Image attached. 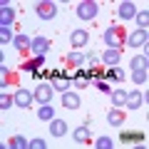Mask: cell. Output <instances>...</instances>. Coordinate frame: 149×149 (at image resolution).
Returning <instances> with one entry per match:
<instances>
[{"label":"cell","mask_w":149,"mask_h":149,"mask_svg":"<svg viewBox=\"0 0 149 149\" xmlns=\"http://www.w3.org/2000/svg\"><path fill=\"white\" fill-rule=\"evenodd\" d=\"M134 80L137 82H147V72H134Z\"/></svg>","instance_id":"cell-34"},{"label":"cell","mask_w":149,"mask_h":149,"mask_svg":"<svg viewBox=\"0 0 149 149\" xmlns=\"http://www.w3.org/2000/svg\"><path fill=\"white\" fill-rule=\"evenodd\" d=\"M137 22L142 30H147V22H149V13H137Z\"/></svg>","instance_id":"cell-29"},{"label":"cell","mask_w":149,"mask_h":149,"mask_svg":"<svg viewBox=\"0 0 149 149\" xmlns=\"http://www.w3.org/2000/svg\"><path fill=\"white\" fill-rule=\"evenodd\" d=\"M132 70L134 72H147V55H139L132 60Z\"/></svg>","instance_id":"cell-18"},{"label":"cell","mask_w":149,"mask_h":149,"mask_svg":"<svg viewBox=\"0 0 149 149\" xmlns=\"http://www.w3.org/2000/svg\"><path fill=\"white\" fill-rule=\"evenodd\" d=\"M90 85V77H87V72H77V77H74V87H87Z\"/></svg>","instance_id":"cell-24"},{"label":"cell","mask_w":149,"mask_h":149,"mask_svg":"<svg viewBox=\"0 0 149 149\" xmlns=\"http://www.w3.org/2000/svg\"><path fill=\"white\" fill-rule=\"evenodd\" d=\"M112 147V139L109 137H100L97 139V149H109Z\"/></svg>","instance_id":"cell-31"},{"label":"cell","mask_w":149,"mask_h":149,"mask_svg":"<svg viewBox=\"0 0 149 149\" xmlns=\"http://www.w3.org/2000/svg\"><path fill=\"white\" fill-rule=\"evenodd\" d=\"M62 104L67 107V109H77V107H80V97L72 95V92H65L62 95Z\"/></svg>","instance_id":"cell-12"},{"label":"cell","mask_w":149,"mask_h":149,"mask_svg":"<svg viewBox=\"0 0 149 149\" xmlns=\"http://www.w3.org/2000/svg\"><path fill=\"white\" fill-rule=\"evenodd\" d=\"M8 144H10L13 149H25V147H30V144H27V142H25L22 137H17V134H15V137H13L10 142H8Z\"/></svg>","instance_id":"cell-26"},{"label":"cell","mask_w":149,"mask_h":149,"mask_svg":"<svg viewBox=\"0 0 149 149\" xmlns=\"http://www.w3.org/2000/svg\"><path fill=\"white\" fill-rule=\"evenodd\" d=\"M0 40H3V42H10L13 40V30L10 27H3V30H0Z\"/></svg>","instance_id":"cell-32"},{"label":"cell","mask_w":149,"mask_h":149,"mask_svg":"<svg viewBox=\"0 0 149 149\" xmlns=\"http://www.w3.org/2000/svg\"><path fill=\"white\" fill-rule=\"evenodd\" d=\"M77 15H80L82 20H92V17L97 15V5L95 3H80V5H77Z\"/></svg>","instance_id":"cell-4"},{"label":"cell","mask_w":149,"mask_h":149,"mask_svg":"<svg viewBox=\"0 0 149 149\" xmlns=\"http://www.w3.org/2000/svg\"><path fill=\"white\" fill-rule=\"evenodd\" d=\"M35 13L42 17V20H52L55 13H57V8H55V3H37V5H35Z\"/></svg>","instance_id":"cell-2"},{"label":"cell","mask_w":149,"mask_h":149,"mask_svg":"<svg viewBox=\"0 0 149 149\" xmlns=\"http://www.w3.org/2000/svg\"><path fill=\"white\" fill-rule=\"evenodd\" d=\"M85 42H87V32L85 30H74L72 32V45L74 47H82Z\"/></svg>","instance_id":"cell-19"},{"label":"cell","mask_w":149,"mask_h":149,"mask_svg":"<svg viewBox=\"0 0 149 149\" xmlns=\"http://www.w3.org/2000/svg\"><path fill=\"white\" fill-rule=\"evenodd\" d=\"M30 102H32V92H27V90L15 92V104L17 107H30Z\"/></svg>","instance_id":"cell-8"},{"label":"cell","mask_w":149,"mask_h":149,"mask_svg":"<svg viewBox=\"0 0 149 149\" xmlns=\"http://www.w3.org/2000/svg\"><path fill=\"white\" fill-rule=\"evenodd\" d=\"M104 40H107V45H109V47H117L119 50V45L124 42V27H109V30H107V35H104Z\"/></svg>","instance_id":"cell-1"},{"label":"cell","mask_w":149,"mask_h":149,"mask_svg":"<svg viewBox=\"0 0 149 149\" xmlns=\"http://www.w3.org/2000/svg\"><path fill=\"white\" fill-rule=\"evenodd\" d=\"M52 114H55V112H52V107H50V104H42V109L37 112V117L42 119V122H50V119H52Z\"/></svg>","instance_id":"cell-22"},{"label":"cell","mask_w":149,"mask_h":149,"mask_svg":"<svg viewBox=\"0 0 149 149\" xmlns=\"http://www.w3.org/2000/svg\"><path fill=\"white\" fill-rule=\"evenodd\" d=\"M13 17H15V10L10 5H3V13H0V20H3V27H10Z\"/></svg>","instance_id":"cell-13"},{"label":"cell","mask_w":149,"mask_h":149,"mask_svg":"<svg viewBox=\"0 0 149 149\" xmlns=\"http://www.w3.org/2000/svg\"><path fill=\"white\" fill-rule=\"evenodd\" d=\"M52 82H55V90H60V92H67L70 90V80H67V77H60L57 72H52Z\"/></svg>","instance_id":"cell-16"},{"label":"cell","mask_w":149,"mask_h":149,"mask_svg":"<svg viewBox=\"0 0 149 149\" xmlns=\"http://www.w3.org/2000/svg\"><path fill=\"white\" fill-rule=\"evenodd\" d=\"M13 102H15V97H13V95H3V97H0V107H3V109H8Z\"/></svg>","instance_id":"cell-30"},{"label":"cell","mask_w":149,"mask_h":149,"mask_svg":"<svg viewBox=\"0 0 149 149\" xmlns=\"http://www.w3.org/2000/svg\"><path fill=\"white\" fill-rule=\"evenodd\" d=\"M82 62H85V55H80V52H72V55L67 57V67H74V70H77Z\"/></svg>","instance_id":"cell-21"},{"label":"cell","mask_w":149,"mask_h":149,"mask_svg":"<svg viewBox=\"0 0 149 149\" xmlns=\"http://www.w3.org/2000/svg\"><path fill=\"white\" fill-rule=\"evenodd\" d=\"M32 52L35 55H47L50 52V40L47 37H35L32 40Z\"/></svg>","instance_id":"cell-5"},{"label":"cell","mask_w":149,"mask_h":149,"mask_svg":"<svg viewBox=\"0 0 149 149\" xmlns=\"http://www.w3.org/2000/svg\"><path fill=\"white\" fill-rule=\"evenodd\" d=\"M74 137H77V142H90V129L87 127H80V129H74Z\"/></svg>","instance_id":"cell-23"},{"label":"cell","mask_w":149,"mask_h":149,"mask_svg":"<svg viewBox=\"0 0 149 149\" xmlns=\"http://www.w3.org/2000/svg\"><path fill=\"white\" fill-rule=\"evenodd\" d=\"M104 77H109V80H122V77H124V72H122L119 67H109Z\"/></svg>","instance_id":"cell-28"},{"label":"cell","mask_w":149,"mask_h":149,"mask_svg":"<svg viewBox=\"0 0 149 149\" xmlns=\"http://www.w3.org/2000/svg\"><path fill=\"white\" fill-rule=\"evenodd\" d=\"M134 15H137V8H134V3H122V5H119V17H124V20H132Z\"/></svg>","instance_id":"cell-10"},{"label":"cell","mask_w":149,"mask_h":149,"mask_svg":"<svg viewBox=\"0 0 149 149\" xmlns=\"http://www.w3.org/2000/svg\"><path fill=\"white\" fill-rule=\"evenodd\" d=\"M104 62L109 65V67H117V62H119V50L117 47H109L104 52Z\"/></svg>","instance_id":"cell-14"},{"label":"cell","mask_w":149,"mask_h":149,"mask_svg":"<svg viewBox=\"0 0 149 149\" xmlns=\"http://www.w3.org/2000/svg\"><path fill=\"white\" fill-rule=\"evenodd\" d=\"M107 122H109L112 127H119V124L124 122V114H122V112H119V109H112L109 114H107Z\"/></svg>","instance_id":"cell-17"},{"label":"cell","mask_w":149,"mask_h":149,"mask_svg":"<svg viewBox=\"0 0 149 149\" xmlns=\"http://www.w3.org/2000/svg\"><path fill=\"white\" fill-rule=\"evenodd\" d=\"M142 100H144V97L139 95V92H132V95H127V97H124V104H127L129 109H137V107L142 104Z\"/></svg>","instance_id":"cell-15"},{"label":"cell","mask_w":149,"mask_h":149,"mask_svg":"<svg viewBox=\"0 0 149 149\" xmlns=\"http://www.w3.org/2000/svg\"><path fill=\"white\" fill-rule=\"evenodd\" d=\"M0 72H3V85H10V82H17V74H13L8 67H3Z\"/></svg>","instance_id":"cell-27"},{"label":"cell","mask_w":149,"mask_h":149,"mask_svg":"<svg viewBox=\"0 0 149 149\" xmlns=\"http://www.w3.org/2000/svg\"><path fill=\"white\" fill-rule=\"evenodd\" d=\"M30 149H45V142H42V139H32V142H30Z\"/></svg>","instance_id":"cell-33"},{"label":"cell","mask_w":149,"mask_h":149,"mask_svg":"<svg viewBox=\"0 0 149 149\" xmlns=\"http://www.w3.org/2000/svg\"><path fill=\"white\" fill-rule=\"evenodd\" d=\"M15 47L20 52H27V50H32V40L27 35H15Z\"/></svg>","instance_id":"cell-11"},{"label":"cell","mask_w":149,"mask_h":149,"mask_svg":"<svg viewBox=\"0 0 149 149\" xmlns=\"http://www.w3.org/2000/svg\"><path fill=\"white\" fill-rule=\"evenodd\" d=\"M45 65V55H35V57H27L25 62H22V70L25 72H40V67Z\"/></svg>","instance_id":"cell-3"},{"label":"cell","mask_w":149,"mask_h":149,"mask_svg":"<svg viewBox=\"0 0 149 149\" xmlns=\"http://www.w3.org/2000/svg\"><path fill=\"white\" fill-rule=\"evenodd\" d=\"M124 97H127V92H124V90H114V92H112V102H114V107L124 104Z\"/></svg>","instance_id":"cell-25"},{"label":"cell","mask_w":149,"mask_h":149,"mask_svg":"<svg viewBox=\"0 0 149 149\" xmlns=\"http://www.w3.org/2000/svg\"><path fill=\"white\" fill-rule=\"evenodd\" d=\"M97 87H100V90H102V92H109V85H107V82H104V80H97Z\"/></svg>","instance_id":"cell-35"},{"label":"cell","mask_w":149,"mask_h":149,"mask_svg":"<svg viewBox=\"0 0 149 149\" xmlns=\"http://www.w3.org/2000/svg\"><path fill=\"white\" fill-rule=\"evenodd\" d=\"M50 97H52V87H50V85H40V87L35 90V100L42 102V104H47Z\"/></svg>","instance_id":"cell-6"},{"label":"cell","mask_w":149,"mask_h":149,"mask_svg":"<svg viewBox=\"0 0 149 149\" xmlns=\"http://www.w3.org/2000/svg\"><path fill=\"white\" fill-rule=\"evenodd\" d=\"M50 134H55V137L67 134V124H65L62 119H50Z\"/></svg>","instance_id":"cell-9"},{"label":"cell","mask_w":149,"mask_h":149,"mask_svg":"<svg viewBox=\"0 0 149 149\" xmlns=\"http://www.w3.org/2000/svg\"><path fill=\"white\" fill-rule=\"evenodd\" d=\"M142 139H144V134H139V132H122V142H124V144L142 142Z\"/></svg>","instance_id":"cell-20"},{"label":"cell","mask_w":149,"mask_h":149,"mask_svg":"<svg viewBox=\"0 0 149 149\" xmlns=\"http://www.w3.org/2000/svg\"><path fill=\"white\" fill-rule=\"evenodd\" d=\"M127 45H132V47H139V45H147V30L132 32V35L127 37Z\"/></svg>","instance_id":"cell-7"}]
</instances>
